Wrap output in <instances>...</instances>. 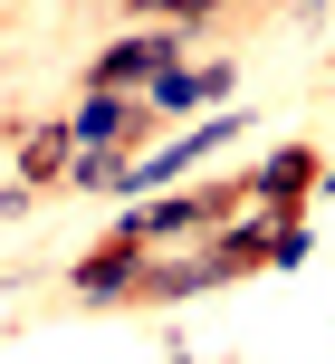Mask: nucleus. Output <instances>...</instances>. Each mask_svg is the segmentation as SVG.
Returning a JSON list of instances; mask_svg holds the SVG:
<instances>
[{"label":"nucleus","mask_w":335,"mask_h":364,"mask_svg":"<svg viewBox=\"0 0 335 364\" xmlns=\"http://www.w3.org/2000/svg\"><path fill=\"white\" fill-rule=\"evenodd\" d=\"M182 58H192V29H125V38H106V48L87 58V87L96 96H134L163 68H182Z\"/></svg>","instance_id":"f257e3e1"},{"label":"nucleus","mask_w":335,"mask_h":364,"mask_svg":"<svg viewBox=\"0 0 335 364\" xmlns=\"http://www.w3.org/2000/svg\"><path fill=\"white\" fill-rule=\"evenodd\" d=\"M240 182H249V201H259V211L307 220V192H326V154H317V144H278L259 173H240Z\"/></svg>","instance_id":"f03ea898"},{"label":"nucleus","mask_w":335,"mask_h":364,"mask_svg":"<svg viewBox=\"0 0 335 364\" xmlns=\"http://www.w3.org/2000/svg\"><path fill=\"white\" fill-rule=\"evenodd\" d=\"M67 134H77V154H134L153 134V106L144 96H77V115H67Z\"/></svg>","instance_id":"7ed1b4c3"},{"label":"nucleus","mask_w":335,"mask_h":364,"mask_svg":"<svg viewBox=\"0 0 335 364\" xmlns=\"http://www.w3.org/2000/svg\"><path fill=\"white\" fill-rule=\"evenodd\" d=\"M134 288H144V240H106V250H87L67 269L77 307H134Z\"/></svg>","instance_id":"20e7f679"},{"label":"nucleus","mask_w":335,"mask_h":364,"mask_svg":"<svg viewBox=\"0 0 335 364\" xmlns=\"http://www.w3.org/2000/svg\"><path fill=\"white\" fill-rule=\"evenodd\" d=\"M230 87H240L230 58H211V68H192V58H182V68H163V77L144 87V106H153V115H192V106H221Z\"/></svg>","instance_id":"39448f33"},{"label":"nucleus","mask_w":335,"mask_h":364,"mask_svg":"<svg viewBox=\"0 0 335 364\" xmlns=\"http://www.w3.org/2000/svg\"><path fill=\"white\" fill-rule=\"evenodd\" d=\"M10 164H19V192H57L77 173V134L67 125H19L10 134Z\"/></svg>","instance_id":"423d86ee"},{"label":"nucleus","mask_w":335,"mask_h":364,"mask_svg":"<svg viewBox=\"0 0 335 364\" xmlns=\"http://www.w3.org/2000/svg\"><path fill=\"white\" fill-rule=\"evenodd\" d=\"M125 10H144V29H192V38H202L211 19L249 10V0H125Z\"/></svg>","instance_id":"0eeeda50"},{"label":"nucleus","mask_w":335,"mask_h":364,"mask_svg":"<svg viewBox=\"0 0 335 364\" xmlns=\"http://www.w3.org/2000/svg\"><path fill=\"white\" fill-rule=\"evenodd\" d=\"M307 250H317V230H307V220H278V240H268V269H307Z\"/></svg>","instance_id":"6e6552de"}]
</instances>
